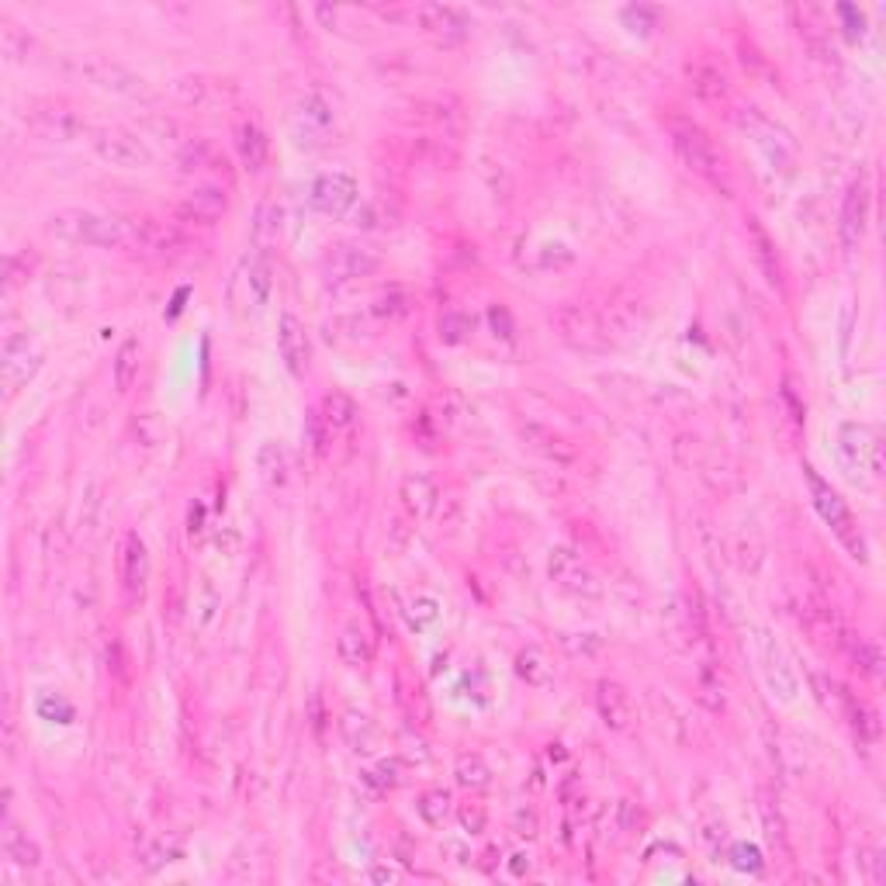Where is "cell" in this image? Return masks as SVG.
Segmentation results:
<instances>
[{"instance_id": "obj_1", "label": "cell", "mask_w": 886, "mask_h": 886, "mask_svg": "<svg viewBox=\"0 0 886 886\" xmlns=\"http://www.w3.org/2000/svg\"><path fill=\"white\" fill-rule=\"evenodd\" d=\"M125 232H129V219L94 212V208H59L45 219V236L70 246L125 250Z\"/></svg>"}, {"instance_id": "obj_2", "label": "cell", "mask_w": 886, "mask_h": 886, "mask_svg": "<svg viewBox=\"0 0 886 886\" xmlns=\"http://www.w3.org/2000/svg\"><path fill=\"white\" fill-rule=\"evenodd\" d=\"M665 132H668V142H672L675 156H679L696 177L710 180V184H717V187L727 184V163H724V156H720V149L713 146V139L703 125H696L693 118L672 115V118H665Z\"/></svg>"}, {"instance_id": "obj_3", "label": "cell", "mask_w": 886, "mask_h": 886, "mask_svg": "<svg viewBox=\"0 0 886 886\" xmlns=\"http://www.w3.org/2000/svg\"><path fill=\"white\" fill-rule=\"evenodd\" d=\"M803 478H807L810 499H814V509L821 513V520L828 523L831 530H835V537L848 547V554H852L855 561H866L869 558L866 537H862L859 527H855V516H852V509L845 506L842 495H838L835 488L824 482V478L817 475L810 464H803Z\"/></svg>"}, {"instance_id": "obj_4", "label": "cell", "mask_w": 886, "mask_h": 886, "mask_svg": "<svg viewBox=\"0 0 886 886\" xmlns=\"http://www.w3.org/2000/svg\"><path fill=\"white\" fill-rule=\"evenodd\" d=\"M25 125L32 135H39L42 142H56V146H70V142L84 139L90 132L87 118L80 115L77 104L63 101V97H42L32 101L25 111Z\"/></svg>"}, {"instance_id": "obj_5", "label": "cell", "mask_w": 886, "mask_h": 886, "mask_svg": "<svg viewBox=\"0 0 886 886\" xmlns=\"http://www.w3.org/2000/svg\"><path fill=\"white\" fill-rule=\"evenodd\" d=\"M77 73L87 80V84H94L97 90H104V94H115V97H125V101H135V104H153L156 101V90L149 87L146 77H139L135 70H129L125 63H118V59L111 56H80L77 59Z\"/></svg>"}, {"instance_id": "obj_6", "label": "cell", "mask_w": 886, "mask_h": 886, "mask_svg": "<svg viewBox=\"0 0 886 886\" xmlns=\"http://www.w3.org/2000/svg\"><path fill=\"white\" fill-rule=\"evenodd\" d=\"M551 326L558 329V336L575 350H606L610 347V333L606 322L599 319L589 305L582 302H565L551 312Z\"/></svg>"}, {"instance_id": "obj_7", "label": "cell", "mask_w": 886, "mask_h": 886, "mask_svg": "<svg viewBox=\"0 0 886 886\" xmlns=\"http://www.w3.org/2000/svg\"><path fill=\"white\" fill-rule=\"evenodd\" d=\"M90 149H94L97 160H104L108 167L139 170L153 163V153H149L146 142L135 132L122 129V125H101V129H94L90 132Z\"/></svg>"}, {"instance_id": "obj_8", "label": "cell", "mask_w": 886, "mask_h": 886, "mask_svg": "<svg viewBox=\"0 0 886 886\" xmlns=\"http://www.w3.org/2000/svg\"><path fill=\"white\" fill-rule=\"evenodd\" d=\"M125 250L139 253V257L170 260L187 250V236L174 222H156V219H129L125 232Z\"/></svg>"}, {"instance_id": "obj_9", "label": "cell", "mask_w": 886, "mask_h": 886, "mask_svg": "<svg viewBox=\"0 0 886 886\" xmlns=\"http://www.w3.org/2000/svg\"><path fill=\"white\" fill-rule=\"evenodd\" d=\"M547 575L561 592L575 599H599L603 596V582L592 572V565L575 551V547H554L547 558Z\"/></svg>"}, {"instance_id": "obj_10", "label": "cell", "mask_w": 886, "mask_h": 886, "mask_svg": "<svg viewBox=\"0 0 886 886\" xmlns=\"http://www.w3.org/2000/svg\"><path fill=\"white\" fill-rule=\"evenodd\" d=\"M322 281L326 284H354L360 277H371L381 270V257L360 243H343L322 257Z\"/></svg>"}, {"instance_id": "obj_11", "label": "cell", "mask_w": 886, "mask_h": 886, "mask_svg": "<svg viewBox=\"0 0 886 886\" xmlns=\"http://www.w3.org/2000/svg\"><path fill=\"white\" fill-rule=\"evenodd\" d=\"M838 450H842L848 468H862L876 478L883 475V443L873 426L842 423V430H838Z\"/></svg>"}, {"instance_id": "obj_12", "label": "cell", "mask_w": 886, "mask_h": 886, "mask_svg": "<svg viewBox=\"0 0 886 886\" xmlns=\"http://www.w3.org/2000/svg\"><path fill=\"white\" fill-rule=\"evenodd\" d=\"M409 18L440 45H457L468 39L471 32V21L464 18V11H457L450 4H416L409 11Z\"/></svg>"}, {"instance_id": "obj_13", "label": "cell", "mask_w": 886, "mask_h": 886, "mask_svg": "<svg viewBox=\"0 0 886 886\" xmlns=\"http://www.w3.org/2000/svg\"><path fill=\"white\" fill-rule=\"evenodd\" d=\"M309 205L326 219H343L357 205V180L350 174H322L309 187Z\"/></svg>"}, {"instance_id": "obj_14", "label": "cell", "mask_w": 886, "mask_h": 886, "mask_svg": "<svg viewBox=\"0 0 886 886\" xmlns=\"http://www.w3.org/2000/svg\"><path fill=\"white\" fill-rule=\"evenodd\" d=\"M149 572H153V565H149L146 540H142L135 530H129L122 537V589H125V599H129V603H139V599L146 596Z\"/></svg>"}, {"instance_id": "obj_15", "label": "cell", "mask_w": 886, "mask_h": 886, "mask_svg": "<svg viewBox=\"0 0 886 886\" xmlns=\"http://www.w3.org/2000/svg\"><path fill=\"white\" fill-rule=\"evenodd\" d=\"M42 357L32 350L28 343V333H14L4 340V357H0V374H4V388L7 395H14L35 371H39Z\"/></svg>"}, {"instance_id": "obj_16", "label": "cell", "mask_w": 886, "mask_h": 886, "mask_svg": "<svg viewBox=\"0 0 886 886\" xmlns=\"http://www.w3.org/2000/svg\"><path fill=\"white\" fill-rule=\"evenodd\" d=\"M277 350H281L284 367L295 378L309 371V333H305V322L295 312H284L277 319Z\"/></svg>"}, {"instance_id": "obj_17", "label": "cell", "mask_w": 886, "mask_h": 886, "mask_svg": "<svg viewBox=\"0 0 886 886\" xmlns=\"http://www.w3.org/2000/svg\"><path fill=\"white\" fill-rule=\"evenodd\" d=\"M520 440H523V447H527V450L540 454L544 461L558 464V468H568V464L578 461V450H575L572 440H565L561 433L547 430V426L533 423V419L520 423Z\"/></svg>"}, {"instance_id": "obj_18", "label": "cell", "mask_w": 886, "mask_h": 886, "mask_svg": "<svg viewBox=\"0 0 886 886\" xmlns=\"http://www.w3.org/2000/svg\"><path fill=\"white\" fill-rule=\"evenodd\" d=\"M866 225H869V184H866V180H855V184L848 187L845 201H842V222H838L842 246L848 253L862 246Z\"/></svg>"}, {"instance_id": "obj_19", "label": "cell", "mask_w": 886, "mask_h": 886, "mask_svg": "<svg viewBox=\"0 0 886 886\" xmlns=\"http://www.w3.org/2000/svg\"><path fill=\"white\" fill-rule=\"evenodd\" d=\"M596 710H599V720H603L610 731H627L637 717V707H634V700H630V693L613 679H603L596 686Z\"/></svg>"}, {"instance_id": "obj_20", "label": "cell", "mask_w": 886, "mask_h": 886, "mask_svg": "<svg viewBox=\"0 0 886 886\" xmlns=\"http://www.w3.org/2000/svg\"><path fill=\"white\" fill-rule=\"evenodd\" d=\"M177 212H180V219H187V222L215 225L225 212H229V194H225V187H219V184H201L187 194L184 205H180Z\"/></svg>"}, {"instance_id": "obj_21", "label": "cell", "mask_w": 886, "mask_h": 886, "mask_svg": "<svg viewBox=\"0 0 886 886\" xmlns=\"http://www.w3.org/2000/svg\"><path fill=\"white\" fill-rule=\"evenodd\" d=\"M174 97L187 108L198 111H212L225 104L232 97V87L225 80H212V77H180L174 84Z\"/></svg>"}, {"instance_id": "obj_22", "label": "cell", "mask_w": 886, "mask_h": 886, "mask_svg": "<svg viewBox=\"0 0 886 886\" xmlns=\"http://www.w3.org/2000/svg\"><path fill=\"white\" fill-rule=\"evenodd\" d=\"M232 139H236V153L243 160V167L250 174H260L267 167V153H270V142L267 132L260 129L257 118H239L236 129H232Z\"/></svg>"}, {"instance_id": "obj_23", "label": "cell", "mask_w": 886, "mask_h": 886, "mask_svg": "<svg viewBox=\"0 0 886 886\" xmlns=\"http://www.w3.org/2000/svg\"><path fill=\"white\" fill-rule=\"evenodd\" d=\"M399 499L412 520H430L440 506V488L430 475H405L402 488H399Z\"/></svg>"}, {"instance_id": "obj_24", "label": "cell", "mask_w": 886, "mask_h": 886, "mask_svg": "<svg viewBox=\"0 0 886 886\" xmlns=\"http://www.w3.org/2000/svg\"><path fill=\"white\" fill-rule=\"evenodd\" d=\"M838 713L848 720V727H852V734L859 741L873 745V741L880 738V713L869 707L866 700H859L855 693H848L845 686H842V693H838Z\"/></svg>"}, {"instance_id": "obj_25", "label": "cell", "mask_w": 886, "mask_h": 886, "mask_svg": "<svg viewBox=\"0 0 886 886\" xmlns=\"http://www.w3.org/2000/svg\"><path fill=\"white\" fill-rule=\"evenodd\" d=\"M336 655L347 668H371L374 662V637L360 623H347L336 637Z\"/></svg>"}, {"instance_id": "obj_26", "label": "cell", "mask_w": 886, "mask_h": 886, "mask_svg": "<svg viewBox=\"0 0 886 886\" xmlns=\"http://www.w3.org/2000/svg\"><path fill=\"white\" fill-rule=\"evenodd\" d=\"M748 243H752L755 264L765 274V281H769L772 288H783V270H779L776 243H772V236L762 229V222H758V219H748Z\"/></svg>"}, {"instance_id": "obj_27", "label": "cell", "mask_w": 886, "mask_h": 886, "mask_svg": "<svg viewBox=\"0 0 886 886\" xmlns=\"http://www.w3.org/2000/svg\"><path fill=\"white\" fill-rule=\"evenodd\" d=\"M177 167H180V174H215V170H225V156L212 146V142L191 139L180 146Z\"/></svg>"}, {"instance_id": "obj_28", "label": "cell", "mask_w": 886, "mask_h": 886, "mask_svg": "<svg viewBox=\"0 0 886 886\" xmlns=\"http://www.w3.org/2000/svg\"><path fill=\"white\" fill-rule=\"evenodd\" d=\"M762 662H765V679H769V686L776 689L783 700H790V696L797 693V675H793V668L786 665V655L772 641H762Z\"/></svg>"}, {"instance_id": "obj_29", "label": "cell", "mask_w": 886, "mask_h": 886, "mask_svg": "<svg viewBox=\"0 0 886 886\" xmlns=\"http://www.w3.org/2000/svg\"><path fill=\"white\" fill-rule=\"evenodd\" d=\"M4 855L21 869H35V866H39V859H42L39 845H35L32 838H28V831L21 828V824H14V821L4 824Z\"/></svg>"}, {"instance_id": "obj_30", "label": "cell", "mask_w": 886, "mask_h": 886, "mask_svg": "<svg viewBox=\"0 0 886 886\" xmlns=\"http://www.w3.org/2000/svg\"><path fill=\"white\" fill-rule=\"evenodd\" d=\"M343 738H347V745L354 748L357 755H371L374 748H378V727H374V720L367 717V713L350 710L347 717H343Z\"/></svg>"}, {"instance_id": "obj_31", "label": "cell", "mask_w": 886, "mask_h": 886, "mask_svg": "<svg viewBox=\"0 0 886 886\" xmlns=\"http://www.w3.org/2000/svg\"><path fill=\"white\" fill-rule=\"evenodd\" d=\"M139 357H142V347L135 336H129V340L118 347L115 360H111V374H115V388L118 392H129V388L135 385V378H139Z\"/></svg>"}, {"instance_id": "obj_32", "label": "cell", "mask_w": 886, "mask_h": 886, "mask_svg": "<svg viewBox=\"0 0 886 886\" xmlns=\"http://www.w3.org/2000/svg\"><path fill=\"white\" fill-rule=\"evenodd\" d=\"M454 776H457V783H461L464 790H471V793H482V790H488V786H492V769H488L485 758L475 755V752H468V755L457 758Z\"/></svg>"}, {"instance_id": "obj_33", "label": "cell", "mask_w": 886, "mask_h": 886, "mask_svg": "<svg viewBox=\"0 0 886 886\" xmlns=\"http://www.w3.org/2000/svg\"><path fill=\"white\" fill-rule=\"evenodd\" d=\"M257 471L270 488H281L288 482V454H284L281 443H264L257 450Z\"/></svg>"}, {"instance_id": "obj_34", "label": "cell", "mask_w": 886, "mask_h": 886, "mask_svg": "<svg viewBox=\"0 0 886 886\" xmlns=\"http://www.w3.org/2000/svg\"><path fill=\"white\" fill-rule=\"evenodd\" d=\"M848 655H852L855 668H859L862 675H869V679H880L883 675V651L876 641H869V637H848L845 641Z\"/></svg>"}, {"instance_id": "obj_35", "label": "cell", "mask_w": 886, "mask_h": 886, "mask_svg": "<svg viewBox=\"0 0 886 886\" xmlns=\"http://www.w3.org/2000/svg\"><path fill=\"white\" fill-rule=\"evenodd\" d=\"M689 80H693V90L703 97V101H720V97H727V77L713 63L689 66Z\"/></svg>"}, {"instance_id": "obj_36", "label": "cell", "mask_w": 886, "mask_h": 886, "mask_svg": "<svg viewBox=\"0 0 886 886\" xmlns=\"http://www.w3.org/2000/svg\"><path fill=\"white\" fill-rule=\"evenodd\" d=\"M412 305H416V302H412L409 291L392 288V291H385V295L374 298L371 319H378V322H399V319H405V315L412 312Z\"/></svg>"}, {"instance_id": "obj_37", "label": "cell", "mask_w": 886, "mask_h": 886, "mask_svg": "<svg viewBox=\"0 0 886 886\" xmlns=\"http://www.w3.org/2000/svg\"><path fill=\"white\" fill-rule=\"evenodd\" d=\"M322 419H326L329 426L336 430H347V426H354L357 419V402L350 399L347 392H329L326 399H322Z\"/></svg>"}, {"instance_id": "obj_38", "label": "cell", "mask_w": 886, "mask_h": 886, "mask_svg": "<svg viewBox=\"0 0 886 886\" xmlns=\"http://www.w3.org/2000/svg\"><path fill=\"white\" fill-rule=\"evenodd\" d=\"M0 52H4L11 63H25L28 52H32V39L21 25H14L11 18H0Z\"/></svg>"}, {"instance_id": "obj_39", "label": "cell", "mask_w": 886, "mask_h": 886, "mask_svg": "<svg viewBox=\"0 0 886 886\" xmlns=\"http://www.w3.org/2000/svg\"><path fill=\"white\" fill-rule=\"evenodd\" d=\"M416 814L423 817L430 828H440V824L447 821V814H450V793L440 790V786H433V790H423L416 797Z\"/></svg>"}, {"instance_id": "obj_40", "label": "cell", "mask_w": 886, "mask_h": 886, "mask_svg": "<svg viewBox=\"0 0 886 886\" xmlns=\"http://www.w3.org/2000/svg\"><path fill=\"white\" fill-rule=\"evenodd\" d=\"M516 675H520L527 686L540 689V686H547V682H551V665H547V658L540 655L537 648H527V651H520V655H516Z\"/></svg>"}, {"instance_id": "obj_41", "label": "cell", "mask_w": 886, "mask_h": 886, "mask_svg": "<svg viewBox=\"0 0 886 886\" xmlns=\"http://www.w3.org/2000/svg\"><path fill=\"white\" fill-rule=\"evenodd\" d=\"M295 118L305 125V132H315V139H322V135L329 132V125H333V111H329V104L319 101V97H305V101L298 104Z\"/></svg>"}, {"instance_id": "obj_42", "label": "cell", "mask_w": 886, "mask_h": 886, "mask_svg": "<svg viewBox=\"0 0 886 886\" xmlns=\"http://www.w3.org/2000/svg\"><path fill=\"white\" fill-rule=\"evenodd\" d=\"M437 333L447 347H457V343H464L471 333H475V322H471L464 312H443L437 319Z\"/></svg>"}, {"instance_id": "obj_43", "label": "cell", "mask_w": 886, "mask_h": 886, "mask_svg": "<svg viewBox=\"0 0 886 886\" xmlns=\"http://www.w3.org/2000/svg\"><path fill=\"white\" fill-rule=\"evenodd\" d=\"M305 440H309L315 457L329 454V443H333V426L322 419V412H309V416H305Z\"/></svg>"}, {"instance_id": "obj_44", "label": "cell", "mask_w": 886, "mask_h": 886, "mask_svg": "<svg viewBox=\"0 0 886 886\" xmlns=\"http://www.w3.org/2000/svg\"><path fill=\"white\" fill-rule=\"evenodd\" d=\"M537 253H540V260H533V267L544 270V274L547 270H565L575 264V253L568 250L565 243H544Z\"/></svg>"}, {"instance_id": "obj_45", "label": "cell", "mask_w": 886, "mask_h": 886, "mask_svg": "<svg viewBox=\"0 0 886 886\" xmlns=\"http://www.w3.org/2000/svg\"><path fill=\"white\" fill-rule=\"evenodd\" d=\"M561 648L572 658H596L603 651V637L596 634H561Z\"/></svg>"}, {"instance_id": "obj_46", "label": "cell", "mask_w": 886, "mask_h": 886, "mask_svg": "<svg viewBox=\"0 0 886 886\" xmlns=\"http://www.w3.org/2000/svg\"><path fill=\"white\" fill-rule=\"evenodd\" d=\"M437 617H440V610H437V599H430V596H416L409 603V623L416 630H426L430 627V623H437Z\"/></svg>"}, {"instance_id": "obj_47", "label": "cell", "mask_w": 886, "mask_h": 886, "mask_svg": "<svg viewBox=\"0 0 886 886\" xmlns=\"http://www.w3.org/2000/svg\"><path fill=\"white\" fill-rule=\"evenodd\" d=\"M457 821H461V831H468V835H482V831L488 828V814H485L482 803H461Z\"/></svg>"}, {"instance_id": "obj_48", "label": "cell", "mask_w": 886, "mask_h": 886, "mask_svg": "<svg viewBox=\"0 0 886 886\" xmlns=\"http://www.w3.org/2000/svg\"><path fill=\"white\" fill-rule=\"evenodd\" d=\"M488 326H492V333L502 336L506 343L516 340V322H513V315H509L506 305H492V309H488Z\"/></svg>"}, {"instance_id": "obj_49", "label": "cell", "mask_w": 886, "mask_h": 886, "mask_svg": "<svg viewBox=\"0 0 886 886\" xmlns=\"http://www.w3.org/2000/svg\"><path fill=\"white\" fill-rule=\"evenodd\" d=\"M108 672H115L118 679H129V658H125V644L118 634L108 637Z\"/></svg>"}, {"instance_id": "obj_50", "label": "cell", "mask_w": 886, "mask_h": 886, "mask_svg": "<svg viewBox=\"0 0 886 886\" xmlns=\"http://www.w3.org/2000/svg\"><path fill=\"white\" fill-rule=\"evenodd\" d=\"M135 430H139L149 443H160V440H163V433H167V430H163V426H160V416H156V412H146V416H139Z\"/></svg>"}, {"instance_id": "obj_51", "label": "cell", "mask_w": 886, "mask_h": 886, "mask_svg": "<svg viewBox=\"0 0 886 886\" xmlns=\"http://www.w3.org/2000/svg\"><path fill=\"white\" fill-rule=\"evenodd\" d=\"M250 284L257 288V305H264L267 295H270V270H267V264H257L250 270Z\"/></svg>"}, {"instance_id": "obj_52", "label": "cell", "mask_w": 886, "mask_h": 886, "mask_svg": "<svg viewBox=\"0 0 886 886\" xmlns=\"http://www.w3.org/2000/svg\"><path fill=\"white\" fill-rule=\"evenodd\" d=\"M513 828H516V835L533 838V835H537V814L527 810V807H520V810H516V817H513Z\"/></svg>"}, {"instance_id": "obj_53", "label": "cell", "mask_w": 886, "mask_h": 886, "mask_svg": "<svg viewBox=\"0 0 886 886\" xmlns=\"http://www.w3.org/2000/svg\"><path fill=\"white\" fill-rule=\"evenodd\" d=\"M634 824H637V810H634V803H630V800H620V831H623V835H627V831H634Z\"/></svg>"}, {"instance_id": "obj_54", "label": "cell", "mask_w": 886, "mask_h": 886, "mask_svg": "<svg viewBox=\"0 0 886 886\" xmlns=\"http://www.w3.org/2000/svg\"><path fill=\"white\" fill-rule=\"evenodd\" d=\"M371 880L374 883H395L399 880V873H395V869H371Z\"/></svg>"}, {"instance_id": "obj_55", "label": "cell", "mask_w": 886, "mask_h": 886, "mask_svg": "<svg viewBox=\"0 0 886 886\" xmlns=\"http://www.w3.org/2000/svg\"><path fill=\"white\" fill-rule=\"evenodd\" d=\"M527 869H530V859H527V855H523V852H520V855H513V876H523V873H527Z\"/></svg>"}]
</instances>
